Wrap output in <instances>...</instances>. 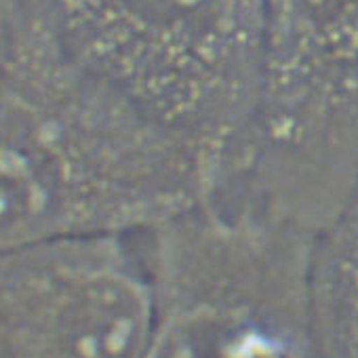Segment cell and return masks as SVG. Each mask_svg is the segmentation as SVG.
<instances>
[{
  "label": "cell",
  "mask_w": 358,
  "mask_h": 358,
  "mask_svg": "<svg viewBox=\"0 0 358 358\" xmlns=\"http://www.w3.org/2000/svg\"><path fill=\"white\" fill-rule=\"evenodd\" d=\"M62 49L194 145L224 194L249 164L266 0H36Z\"/></svg>",
  "instance_id": "cell-2"
},
{
  "label": "cell",
  "mask_w": 358,
  "mask_h": 358,
  "mask_svg": "<svg viewBox=\"0 0 358 358\" xmlns=\"http://www.w3.org/2000/svg\"><path fill=\"white\" fill-rule=\"evenodd\" d=\"M358 188V0H266L251 156L234 192L314 234Z\"/></svg>",
  "instance_id": "cell-4"
},
{
  "label": "cell",
  "mask_w": 358,
  "mask_h": 358,
  "mask_svg": "<svg viewBox=\"0 0 358 358\" xmlns=\"http://www.w3.org/2000/svg\"><path fill=\"white\" fill-rule=\"evenodd\" d=\"M154 310L139 236L0 249V358H141Z\"/></svg>",
  "instance_id": "cell-5"
},
{
  "label": "cell",
  "mask_w": 358,
  "mask_h": 358,
  "mask_svg": "<svg viewBox=\"0 0 358 358\" xmlns=\"http://www.w3.org/2000/svg\"><path fill=\"white\" fill-rule=\"evenodd\" d=\"M306 331L312 358H358V188L312 236Z\"/></svg>",
  "instance_id": "cell-6"
},
{
  "label": "cell",
  "mask_w": 358,
  "mask_h": 358,
  "mask_svg": "<svg viewBox=\"0 0 358 358\" xmlns=\"http://www.w3.org/2000/svg\"><path fill=\"white\" fill-rule=\"evenodd\" d=\"M312 236L241 194L139 236L156 295L141 358H293L310 350Z\"/></svg>",
  "instance_id": "cell-3"
},
{
  "label": "cell",
  "mask_w": 358,
  "mask_h": 358,
  "mask_svg": "<svg viewBox=\"0 0 358 358\" xmlns=\"http://www.w3.org/2000/svg\"><path fill=\"white\" fill-rule=\"evenodd\" d=\"M205 156L28 13L0 66V249L143 236L220 196Z\"/></svg>",
  "instance_id": "cell-1"
},
{
  "label": "cell",
  "mask_w": 358,
  "mask_h": 358,
  "mask_svg": "<svg viewBox=\"0 0 358 358\" xmlns=\"http://www.w3.org/2000/svg\"><path fill=\"white\" fill-rule=\"evenodd\" d=\"M293 358H312V352L308 350V352H301V354H297V356H293Z\"/></svg>",
  "instance_id": "cell-7"
}]
</instances>
